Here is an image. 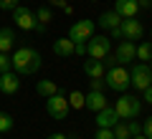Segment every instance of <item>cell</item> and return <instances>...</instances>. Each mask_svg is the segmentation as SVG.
Masks as SVG:
<instances>
[{
	"label": "cell",
	"mask_w": 152,
	"mask_h": 139,
	"mask_svg": "<svg viewBox=\"0 0 152 139\" xmlns=\"http://www.w3.org/2000/svg\"><path fill=\"white\" fill-rule=\"evenodd\" d=\"M10 61H13V71H15L18 76H31V74H36L38 68H41V53H38L36 48H18L15 53L10 56Z\"/></svg>",
	"instance_id": "6da1fadb"
},
{
	"label": "cell",
	"mask_w": 152,
	"mask_h": 139,
	"mask_svg": "<svg viewBox=\"0 0 152 139\" xmlns=\"http://www.w3.org/2000/svg\"><path fill=\"white\" fill-rule=\"evenodd\" d=\"M114 111L119 114V119H137L142 111V99L134 96V94H122L119 99H117V104H114Z\"/></svg>",
	"instance_id": "7a4b0ae2"
},
{
	"label": "cell",
	"mask_w": 152,
	"mask_h": 139,
	"mask_svg": "<svg viewBox=\"0 0 152 139\" xmlns=\"http://www.w3.org/2000/svg\"><path fill=\"white\" fill-rule=\"evenodd\" d=\"M107 89L117 91V94H124L127 86H129V71L124 68V66H112V68H107Z\"/></svg>",
	"instance_id": "3957f363"
},
{
	"label": "cell",
	"mask_w": 152,
	"mask_h": 139,
	"mask_svg": "<svg viewBox=\"0 0 152 139\" xmlns=\"http://www.w3.org/2000/svg\"><path fill=\"white\" fill-rule=\"evenodd\" d=\"M150 84H152V68H150V63H142V61L132 63V68H129V86H134L137 91H145Z\"/></svg>",
	"instance_id": "277c9868"
},
{
	"label": "cell",
	"mask_w": 152,
	"mask_h": 139,
	"mask_svg": "<svg viewBox=\"0 0 152 139\" xmlns=\"http://www.w3.org/2000/svg\"><path fill=\"white\" fill-rule=\"evenodd\" d=\"M109 53H112V41H109L107 36H91L86 41V56L89 58L104 61Z\"/></svg>",
	"instance_id": "5b68a950"
},
{
	"label": "cell",
	"mask_w": 152,
	"mask_h": 139,
	"mask_svg": "<svg viewBox=\"0 0 152 139\" xmlns=\"http://www.w3.org/2000/svg\"><path fill=\"white\" fill-rule=\"evenodd\" d=\"M69 99L61 96V94H53V96L46 99V114H48L51 119H56V122H61V119H66V114H69Z\"/></svg>",
	"instance_id": "8992f818"
},
{
	"label": "cell",
	"mask_w": 152,
	"mask_h": 139,
	"mask_svg": "<svg viewBox=\"0 0 152 139\" xmlns=\"http://www.w3.org/2000/svg\"><path fill=\"white\" fill-rule=\"evenodd\" d=\"M94 31H96V23L94 20H76L69 28V38L74 43H84V41H89L94 36Z\"/></svg>",
	"instance_id": "52a82bcc"
},
{
	"label": "cell",
	"mask_w": 152,
	"mask_h": 139,
	"mask_svg": "<svg viewBox=\"0 0 152 139\" xmlns=\"http://www.w3.org/2000/svg\"><path fill=\"white\" fill-rule=\"evenodd\" d=\"M119 31H122V41H142V36H145V25L137 18H122Z\"/></svg>",
	"instance_id": "ba28073f"
},
{
	"label": "cell",
	"mask_w": 152,
	"mask_h": 139,
	"mask_svg": "<svg viewBox=\"0 0 152 139\" xmlns=\"http://www.w3.org/2000/svg\"><path fill=\"white\" fill-rule=\"evenodd\" d=\"M13 20H15V25L20 28V31H36V13L31 10V8L26 5H18L13 8Z\"/></svg>",
	"instance_id": "9c48e42d"
},
{
	"label": "cell",
	"mask_w": 152,
	"mask_h": 139,
	"mask_svg": "<svg viewBox=\"0 0 152 139\" xmlns=\"http://www.w3.org/2000/svg\"><path fill=\"white\" fill-rule=\"evenodd\" d=\"M114 58H117V63H119V66L137 61V43L134 41H119L117 51H114Z\"/></svg>",
	"instance_id": "30bf717a"
},
{
	"label": "cell",
	"mask_w": 152,
	"mask_h": 139,
	"mask_svg": "<svg viewBox=\"0 0 152 139\" xmlns=\"http://www.w3.org/2000/svg\"><path fill=\"white\" fill-rule=\"evenodd\" d=\"M104 106H109L104 91H89L84 96V109H89V111H102Z\"/></svg>",
	"instance_id": "8fae6325"
},
{
	"label": "cell",
	"mask_w": 152,
	"mask_h": 139,
	"mask_svg": "<svg viewBox=\"0 0 152 139\" xmlns=\"http://www.w3.org/2000/svg\"><path fill=\"white\" fill-rule=\"evenodd\" d=\"M20 89V76L15 71H5V74H0V91L3 94H15Z\"/></svg>",
	"instance_id": "7c38bea8"
},
{
	"label": "cell",
	"mask_w": 152,
	"mask_h": 139,
	"mask_svg": "<svg viewBox=\"0 0 152 139\" xmlns=\"http://www.w3.org/2000/svg\"><path fill=\"white\" fill-rule=\"evenodd\" d=\"M114 13L119 18H137L140 5H137V0H114Z\"/></svg>",
	"instance_id": "4fadbf2b"
},
{
	"label": "cell",
	"mask_w": 152,
	"mask_h": 139,
	"mask_svg": "<svg viewBox=\"0 0 152 139\" xmlns=\"http://www.w3.org/2000/svg\"><path fill=\"white\" fill-rule=\"evenodd\" d=\"M117 122H119V114L114 111V106H104L102 111H96V127H107V129H112Z\"/></svg>",
	"instance_id": "5bb4252c"
},
{
	"label": "cell",
	"mask_w": 152,
	"mask_h": 139,
	"mask_svg": "<svg viewBox=\"0 0 152 139\" xmlns=\"http://www.w3.org/2000/svg\"><path fill=\"white\" fill-rule=\"evenodd\" d=\"M74 46H76V43L71 41L69 36H66V38H56V41H53V53L61 56V58H69V56H74Z\"/></svg>",
	"instance_id": "9a60e30c"
},
{
	"label": "cell",
	"mask_w": 152,
	"mask_h": 139,
	"mask_svg": "<svg viewBox=\"0 0 152 139\" xmlns=\"http://www.w3.org/2000/svg\"><path fill=\"white\" fill-rule=\"evenodd\" d=\"M84 74H86L89 79H104L107 68H104V63H102V61L89 58V61H84Z\"/></svg>",
	"instance_id": "2e32d148"
},
{
	"label": "cell",
	"mask_w": 152,
	"mask_h": 139,
	"mask_svg": "<svg viewBox=\"0 0 152 139\" xmlns=\"http://www.w3.org/2000/svg\"><path fill=\"white\" fill-rule=\"evenodd\" d=\"M13 48H15V33H13V28H0V53H8Z\"/></svg>",
	"instance_id": "e0dca14e"
},
{
	"label": "cell",
	"mask_w": 152,
	"mask_h": 139,
	"mask_svg": "<svg viewBox=\"0 0 152 139\" xmlns=\"http://www.w3.org/2000/svg\"><path fill=\"white\" fill-rule=\"evenodd\" d=\"M36 91H38V96L48 99V96H53V94H58V86H56V81L43 79V81H38V84H36Z\"/></svg>",
	"instance_id": "ac0fdd59"
},
{
	"label": "cell",
	"mask_w": 152,
	"mask_h": 139,
	"mask_svg": "<svg viewBox=\"0 0 152 139\" xmlns=\"http://www.w3.org/2000/svg\"><path fill=\"white\" fill-rule=\"evenodd\" d=\"M122 23V18L117 15L114 10H109V13H102L99 15V28H104V31H112V28H117Z\"/></svg>",
	"instance_id": "d6986e66"
},
{
	"label": "cell",
	"mask_w": 152,
	"mask_h": 139,
	"mask_svg": "<svg viewBox=\"0 0 152 139\" xmlns=\"http://www.w3.org/2000/svg\"><path fill=\"white\" fill-rule=\"evenodd\" d=\"M137 61H142V63L152 61V41H142L137 46Z\"/></svg>",
	"instance_id": "ffe728a7"
},
{
	"label": "cell",
	"mask_w": 152,
	"mask_h": 139,
	"mask_svg": "<svg viewBox=\"0 0 152 139\" xmlns=\"http://www.w3.org/2000/svg\"><path fill=\"white\" fill-rule=\"evenodd\" d=\"M112 132H114V139H132L129 129H127V124L122 122V119H119V122H117V124L112 127Z\"/></svg>",
	"instance_id": "44dd1931"
},
{
	"label": "cell",
	"mask_w": 152,
	"mask_h": 139,
	"mask_svg": "<svg viewBox=\"0 0 152 139\" xmlns=\"http://www.w3.org/2000/svg\"><path fill=\"white\" fill-rule=\"evenodd\" d=\"M69 106L71 109H84V94L81 91H71L69 94Z\"/></svg>",
	"instance_id": "7402d4cb"
},
{
	"label": "cell",
	"mask_w": 152,
	"mask_h": 139,
	"mask_svg": "<svg viewBox=\"0 0 152 139\" xmlns=\"http://www.w3.org/2000/svg\"><path fill=\"white\" fill-rule=\"evenodd\" d=\"M36 20H38V23H43V25H48V23H51V8L41 5V8L36 10Z\"/></svg>",
	"instance_id": "603a6c76"
},
{
	"label": "cell",
	"mask_w": 152,
	"mask_h": 139,
	"mask_svg": "<svg viewBox=\"0 0 152 139\" xmlns=\"http://www.w3.org/2000/svg\"><path fill=\"white\" fill-rule=\"evenodd\" d=\"M10 129H13V116L5 114V111H0V134L10 132Z\"/></svg>",
	"instance_id": "cb8c5ba5"
},
{
	"label": "cell",
	"mask_w": 152,
	"mask_h": 139,
	"mask_svg": "<svg viewBox=\"0 0 152 139\" xmlns=\"http://www.w3.org/2000/svg\"><path fill=\"white\" fill-rule=\"evenodd\" d=\"M5 71H13V61L8 53H0V74H5Z\"/></svg>",
	"instance_id": "d4e9b609"
},
{
	"label": "cell",
	"mask_w": 152,
	"mask_h": 139,
	"mask_svg": "<svg viewBox=\"0 0 152 139\" xmlns=\"http://www.w3.org/2000/svg\"><path fill=\"white\" fill-rule=\"evenodd\" d=\"M94 139H114V132H112V129H107V127H99L96 134H94Z\"/></svg>",
	"instance_id": "484cf974"
},
{
	"label": "cell",
	"mask_w": 152,
	"mask_h": 139,
	"mask_svg": "<svg viewBox=\"0 0 152 139\" xmlns=\"http://www.w3.org/2000/svg\"><path fill=\"white\" fill-rule=\"evenodd\" d=\"M142 134H145L147 139H152V116H147L145 122H142Z\"/></svg>",
	"instance_id": "4316f807"
},
{
	"label": "cell",
	"mask_w": 152,
	"mask_h": 139,
	"mask_svg": "<svg viewBox=\"0 0 152 139\" xmlns=\"http://www.w3.org/2000/svg\"><path fill=\"white\" fill-rule=\"evenodd\" d=\"M20 5V0H0V10H13Z\"/></svg>",
	"instance_id": "83f0119b"
},
{
	"label": "cell",
	"mask_w": 152,
	"mask_h": 139,
	"mask_svg": "<svg viewBox=\"0 0 152 139\" xmlns=\"http://www.w3.org/2000/svg\"><path fill=\"white\" fill-rule=\"evenodd\" d=\"M127 129H129V134H132V137L142 134V124H140V122H129V124H127Z\"/></svg>",
	"instance_id": "f1b7e54d"
},
{
	"label": "cell",
	"mask_w": 152,
	"mask_h": 139,
	"mask_svg": "<svg viewBox=\"0 0 152 139\" xmlns=\"http://www.w3.org/2000/svg\"><path fill=\"white\" fill-rule=\"evenodd\" d=\"M104 86H107L104 79H91V91H104Z\"/></svg>",
	"instance_id": "f546056e"
},
{
	"label": "cell",
	"mask_w": 152,
	"mask_h": 139,
	"mask_svg": "<svg viewBox=\"0 0 152 139\" xmlns=\"http://www.w3.org/2000/svg\"><path fill=\"white\" fill-rule=\"evenodd\" d=\"M74 53L76 56H86V41H84V43H76V46H74Z\"/></svg>",
	"instance_id": "4dcf8cb0"
},
{
	"label": "cell",
	"mask_w": 152,
	"mask_h": 139,
	"mask_svg": "<svg viewBox=\"0 0 152 139\" xmlns=\"http://www.w3.org/2000/svg\"><path fill=\"white\" fill-rule=\"evenodd\" d=\"M142 101H147V104H152V84L147 86L145 91H142Z\"/></svg>",
	"instance_id": "1f68e13d"
},
{
	"label": "cell",
	"mask_w": 152,
	"mask_h": 139,
	"mask_svg": "<svg viewBox=\"0 0 152 139\" xmlns=\"http://www.w3.org/2000/svg\"><path fill=\"white\" fill-rule=\"evenodd\" d=\"M109 36H112V38H117V41H122V31H119V25H117V28H112V31H109Z\"/></svg>",
	"instance_id": "d6a6232c"
},
{
	"label": "cell",
	"mask_w": 152,
	"mask_h": 139,
	"mask_svg": "<svg viewBox=\"0 0 152 139\" xmlns=\"http://www.w3.org/2000/svg\"><path fill=\"white\" fill-rule=\"evenodd\" d=\"M137 5L140 8H152V0H137Z\"/></svg>",
	"instance_id": "836d02e7"
},
{
	"label": "cell",
	"mask_w": 152,
	"mask_h": 139,
	"mask_svg": "<svg viewBox=\"0 0 152 139\" xmlns=\"http://www.w3.org/2000/svg\"><path fill=\"white\" fill-rule=\"evenodd\" d=\"M51 5H56V8H66V0H51Z\"/></svg>",
	"instance_id": "e575fe53"
},
{
	"label": "cell",
	"mask_w": 152,
	"mask_h": 139,
	"mask_svg": "<svg viewBox=\"0 0 152 139\" xmlns=\"http://www.w3.org/2000/svg\"><path fill=\"white\" fill-rule=\"evenodd\" d=\"M46 139H66V134H48Z\"/></svg>",
	"instance_id": "d590c367"
},
{
	"label": "cell",
	"mask_w": 152,
	"mask_h": 139,
	"mask_svg": "<svg viewBox=\"0 0 152 139\" xmlns=\"http://www.w3.org/2000/svg\"><path fill=\"white\" fill-rule=\"evenodd\" d=\"M132 139H147V137H145V134H137V137H132Z\"/></svg>",
	"instance_id": "8d00e7d4"
},
{
	"label": "cell",
	"mask_w": 152,
	"mask_h": 139,
	"mask_svg": "<svg viewBox=\"0 0 152 139\" xmlns=\"http://www.w3.org/2000/svg\"><path fill=\"white\" fill-rule=\"evenodd\" d=\"M150 68H152V61H150Z\"/></svg>",
	"instance_id": "74e56055"
},
{
	"label": "cell",
	"mask_w": 152,
	"mask_h": 139,
	"mask_svg": "<svg viewBox=\"0 0 152 139\" xmlns=\"http://www.w3.org/2000/svg\"><path fill=\"white\" fill-rule=\"evenodd\" d=\"M0 137H3V134H0Z\"/></svg>",
	"instance_id": "f35d334b"
}]
</instances>
